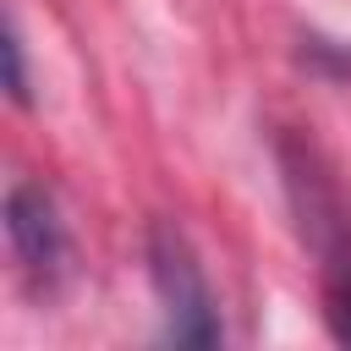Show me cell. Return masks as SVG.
<instances>
[{
	"instance_id": "cell-1",
	"label": "cell",
	"mask_w": 351,
	"mask_h": 351,
	"mask_svg": "<svg viewBox=\"0 0 351 351\" xmlns=\"http://www.w3.org/2000/svg\"><path fill=\"white\" fill-rule=\"evenodd\" d=\"M274 165H280L296 236L318 269L324 324L340 346H351V197L340 186V170L307 132H291V126L274 132Z\"/></svg>"
},
{
	"instance_id": "cell-2",
	"label": "cell",
	"mask_w": 351,
	"mask_h": 351,
	"mask_svg": "<svg viewBox=\"0 0 351 351\" xmlns=\"http://www.w3.org/2000/svg\"><path fill=\"white\" fill-rule=\"evenodd\" d=\"M148 280H154L170 346H219L225 340L219 296L208 285V269H203L192 236L176 219H154L148 225Z\"/></svg>"
},
{
	"instance_id": "cell-3",
	"label": "cell",
	"mask_w": 351,
	"mask_h": 351,
	"mask_svg": "<svg viewBox=\"0 0 351 351\" xmlns=\"http://www.w3.org/2000/svg\"><path fill=\"white\" fill-rule=\"evenodd\" d=\"M5 241H11V258L33 291H55L66 280L71 236H66V219H60L44 181H16L5 192Z\"/></svg>"
},
{
	"instance_id": "cell-4",
	"label": "cell",
	"mask_w": 351,
	"mask_h": 351,
	"mask_svg": "<svg viewBox=\"0 0 351 351\" xmlns=\"http://www.w3.org/2000/svg\"><path fill=\"white\" fill-rule=\"evenodd\" d=\"M5 93L16 110H33V77H27V44H22V27L16 16L5 22Z\"/></svg>"
}]
</instances>
